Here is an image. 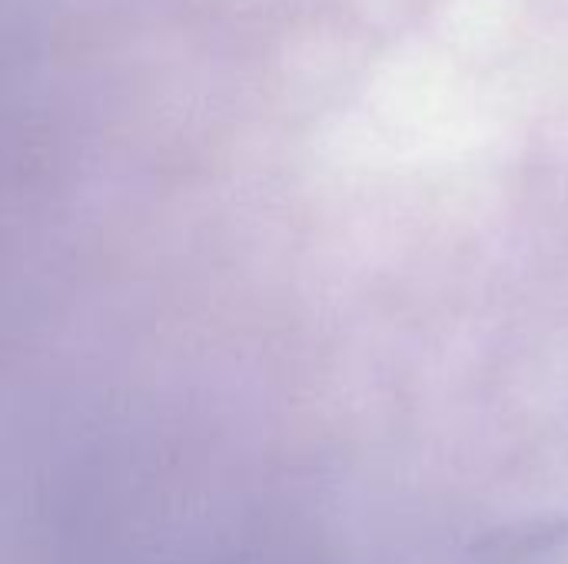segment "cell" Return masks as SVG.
I'll return each instance as SVG.
<instances>
[{"label": "cell", "mask_w": 568, "mask_h": 564, "mask_svg": "<svg viewBox=\"0 0 568 564\" xmlns=\"http://www.w3.org/2000/svg\"><path fill=\"white\" fill-rule=\"evenodd\" d=\"M469 564H568V522H536L489 539Z\"/></svg>", "instance_id": "1"}]
</instances>
